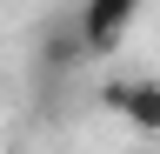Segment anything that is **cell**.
<instances>
[{
  "label": "cell",
  "mask_w": 160,
  "mask_h": 154,
  "mask_svg": "<svg viewBox=\"0 0 160 154\" xmlns=\"http://www.w3.org/2000/svg\"><path fill=\"white\" fill-rule=\"evenodd\" d=\"M133 0H80L73 7V27H80V47L87 54H113L120 40H127V27H133Z\"/></svg>",
  "instance_id": "obj_1"
},
{
  "label": "cell",
  "mask_w": 160,
  "mask_h": 154,
  "mask_svg": "<svg viewBox=\"0 0 160 154\" xmlns=\"http://www.w3.org/2000/svg\"><path fill=\"white\" fill-rule=\"evenodd\" d=\"M100 107H107V114H120V121H127V127H140V134H160V81H153V74L107 81V87H100Z\"/></svg>",
  "instance_id": "obj_2"
},
{
  "label": "cell",
  "mask_w": 160,
  "mask_h": 154,
  "mask_svg": "<svg viewBox=\"0 0 160 154\" xmlns=\"http://www.w3.org/2000/svg\"><path fill=\"white\" fill-rule=\"evenodd\" d=\"M87 61V47H80V27H73V7L67 13H53L47 27H40V67H53V74H67Z\"/></svg>",
  "instance_id": "obj_3"
}]
</instances>
